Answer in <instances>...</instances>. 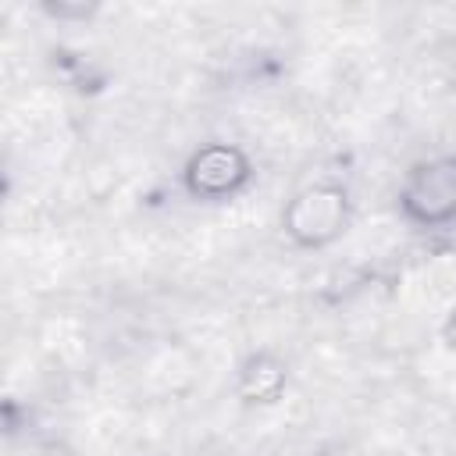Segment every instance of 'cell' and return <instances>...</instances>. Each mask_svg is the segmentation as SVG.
Returning a JSON list of instances; mask_svg holds the SVG:
<instances>
[{"label": "cell", "instance_id": "obj_4", "mask_svg": "<svg viewBox=\"0 0 456 456\" xmlns=\"http://www.w3.org/2000/svg\"><path fill=\"white\" fill-rule=\"evenodd\" d=\"M292 385V367L281 353L274 349H253L239 360L235 367V378H232V392L242 406L249 410H267V406H278L285 399Z\"/></svg>", "mask_w": 456, "mask_h": 456}, {"label": "cell", "instance_id": "obj_1", "mask_svg": "<svg viewBox=\"0 0 456 456\" xmlns=\"http://www.w3.org/2000/svg\"><path fill=\"white\" fill-rule=\"evenodd\" d=\"M353 210L356 203L342 178H314L285 200L278 214V228L292 249L317 253L335 246L349 232Z\"/></svg>", "mask_w": 456, "mask_h": 456}, {"label": "cell", "instance_id": "obj_3", "mask_svg": "<svg viewBox=\"0 0 456 456\" xmlns=\"http://www.w3.org/2000/svg\"><path fill=\"white\" fill-rule=\"evenodd\" d=\"M399 217L420 232H442L456 224V153L424 157L406 167L395 192Z\"/></svg>", "mask_w": 456, "mask_h": 456}, {"label": "cell", "instance_id": "obj_2", "mask_svg": "<svg viewBox=\"0 0 456 456\" xmlns=\"http://www.w3.org/2000/svg\"><path fill=\"white\" fill-rule=\"evenodd\" d=\"M256 178V164L246 146L228 139H207L182 160V192L196 203H228L242 196Z\"/></svg>", "mask_w": 456, "mask_h": 456}]
</instances>
